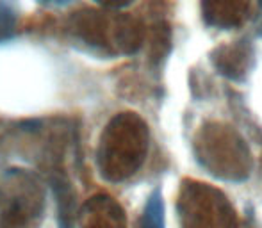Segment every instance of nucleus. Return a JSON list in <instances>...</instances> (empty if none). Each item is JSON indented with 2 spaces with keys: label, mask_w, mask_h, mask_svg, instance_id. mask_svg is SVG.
Returning <instances> with one entry per match:
<instances>
[{
  "label": "nucleus",
  "mask_w": 262,
  "mask_h": 228,
  "mask_svg": "<svg viewBox=\"0 0 262 228\" xmlns=\"http://www.w3.org/2000/svg\"><path fill=\"white\" fill-rule=\"evenodd\" d=\"M47 194L32 171L11 168L0 178V228H39Z\"/></svg>",
  "instance_id": "4"
},
{
  "label": "nucleus",
  "mask_w": 262,
  "mask_h": 228,
  "mask_svg": "<svg viewBox=\"0 0 262 228\" xmlns=\"http://www.w3.org/2000/svg\"><path fill=\"white\" fill-rule=\"evenodd\" d=\"M43 4H49V6H66L70 4L72 0H41Z\"/></svg>",
  "instance_id": "13"
},
{
  "label": "nucleus",
  "mask_w": 262,
  "mask_h": 228,
  "mask_svg": "<svg viewBox=\"0 0 262 228\" xmlns=\"http://www.w3.org/2000/svg\"><path fill=\"white\" fill-rule=\"evenodd\" d=\"M193 146L200 166L216 178L241 182L250 176L253 166L252 153L245 139L228 125H204Z\"/></svg>",
  "instance_id": "2"
},
{
  "label": "nucleus",
  "mask_w": 262,
  "mask_h": 228,
  "mask_svg": "<svg viewBox=\"0 0 262 228\" xmlns=\"http://www.w3.org/2000/svg\"><path fill=\"white\" fill-rule=\"evenodd\" d=\"M177 207L182 228H239L228 198L209 184L186 180Z\"/></svg>",
  "instance_id": "5"
},
{
  "label": "nucleus",
  "mask_w": 262,
  "mask_h": 228,
  "mask_svg": "<svg viewBox=\"0 0 262 228\" xmlns=\"http://www.w3.org/2000/svg\"><path fill=\"white\" fill-rule=\"evenodd\" d=\"M54 196L57 201V214H59V226L61 228H73L77 218V203L75 193L70 182L62 175H55L52 178Z\"/></svg>",
  "instance_id": "9"
},
{
  "label": "nucleus",
  "mask_w": 262,
  "mask_h": 228,
  "mask_svg": "<svg viewBox=\"0 0 262 228\" xmlns=\"http://www.w3.org/2000/svg\"><path fill=\"white\" fill-rule=\"evenodd\" d=\"M79 228H127V216L120 203L107 194L93 196L77 216Z\"/></svg>",
  "instance_id": "6"
},
{
  "label": "nucleus",
  "mask_w": 262,
  "mask_h": 228,
  "mask_svg": "<svg viewBox=\"0 0 262 228\" xmlns=\"http://www.w3.org/2000/svg\"><path fill=\"white\" fill-rule=\"evenodd\" d=\"M70 29L88 45L109 54H134L145 39L141 21L130 14L86 9L73 14Z\"/></svg>",
  "instance_id": "3"
},
{
  "label": "nucleus",
  "mask_w": 262,
  "mask_h": 228,
  "mask_svg": "<svg viewBox=\"0 0 262 228\" xmlns=\"http://www.w3.org/2000/svg\"><path fill=\"white\" fill-rule=\"evenodd\" d=\"M212 62L228 79H243L250 68V50L246 45L221 47L212 54Z\"/></svg>",
  "instance_id": "8"
},
{
  "label": "nucleus",
  "mask_w": 262,
  "mask_h": 228,
  "mask_svg": "<svg viewBox=\"0 0 262 228\" xmlns=\"http://www.w3.org/2000/svg\"><path fill=\"white\" fill-rule=\"evenodd\" d=\"M16 29V11L7 0H0V43L7 41Z\"/></svg>",
  "instance_id": "11"
},
{
  "label": "nucleus",
  "mask_w": 262,
  "mask_h": 228,
  "mask_svg": "<svg viewBox=\"0 0 262 228\" xmlns=\"http://www.w3.org/2000/svg\"><path fill=\"white\" fill-rule=\"evenodd\" d=\"M97 4H100L105 9H121V7L128 6L132 0H95Z\"/></svg>",
  "instance_id": "12"
},
{
  "label": "nucleus",
  "mask_w": 262,
  "mask_h": 228,
  "mask_svg": "<svg viewBox=\"0 0 262 228\" xmlns=\"http://www.w3.org/2000/svg\"><path fill=\"white\" fill-rule=\"evenodd\" d=\"M259 2H260V6H262V0H259Z\"/></svg>",
  "instance_id": "14"
},
{
  "label": "nucleus",
  "mask_w": 262,
  "mask_h": 228,
  "mask_svg": "<svg viewBox=\"0 0 262 228\" xmlns=\"http://www.w3.org/2000/svg\"><path fill=\"white\" fill-rule=\"evenodd\" d=\"M136 228H164V201L159 189L148 196Z\"/></svg>",
  "instance_id": "10"
},
{
  "label": "nucleus",
  "mask_w": 262,
  "mask_h": 228,
  "mask_svg": "<svg viewBox=\"0 0 262 228\" xmlns=\"http://www.w3.org/2000/svg\"><path fill=\"white\" fill-rule=\"evenodd\" d=\"M148 153V127L136 112H120L105 125L97 150L100 175L123 182L143 166Z\"/></svg>",
  "instance_id": "1"
},
{
  "label": "nucleus",
  "mask_w": 262,
  "mask_h": 228,
  "mask_svg": "<svg viewBox=\"0 0 262 228\" xmlns=\"http://www.w3.org/2000/svg\"><path fill=\"white\" fill-rule=\"evenodd\" d=\"M250 0H202V13L209 25L232 29L248 14Z\"/></svg>",
  "instance_id": "7"
}]
</instances>
